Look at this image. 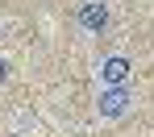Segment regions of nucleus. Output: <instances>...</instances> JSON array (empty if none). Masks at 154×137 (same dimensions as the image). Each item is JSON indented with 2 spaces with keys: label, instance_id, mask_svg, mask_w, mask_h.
<instances>
[{
  "label": "nucleus",
  "instance_id": "obj_1",
  "mask_svg": "<svg viewBox=\"0 0 154 137\" xmlns=\"http://www.w3.org/2000/svg\"><path fill=\"white\" fill-rule=\"evenodd\" d=\"M129 104H133V91H129V87H100L96 112H100L104 121H117V116L129 112Z\"/></svg>",
  "mask_w": 154,
  "mask_h": 137
},
{
  "label": "nucleus",
  "instance_id": "obj_2",
  "mask_svg": "<svg viewBox=\"0 0 154 137\" xmlns=\"http://www.w3.org/2000/svg\"><path fill=\"white\" fill-rule=\"evenodd\" d=\"M75 21H79L83 33H104V25H108V4H104V0H79Z\"/></svg>",
  "mask_w": 154,
  "mask_h": 137
},
{
  "label": "nucleus",
  "instance_id": "obj_3",
  "mask_svg": "<svg viewBox=\"0 0 154 137\" xmlns=\"http://www.w3.org/2000/svg\"><path fill=\"white\" fill-rule=\"evenodd\" d=\"M129 58L125 54H112V58H104L100 67H96V79H100V87H125V79H129Z\"/></svg>",
  "mask_w": 154,
  "mask_h": 137
},
{
  "label": "nucleus",
  "instance_id": "obj_4",
  "mask_svg": "<svg viewBox=\"0 0 154 137\" xmlns=\"http://www.w3.org/2000/svg\"><path fill=\"white\" fill-rule=\"evenodd\" d=\"M4 79H8V67H4V62H0V83H4Z\"/></svg>",
  "mask_w": 154,
  "mask_h": 137
}]
</instances>
